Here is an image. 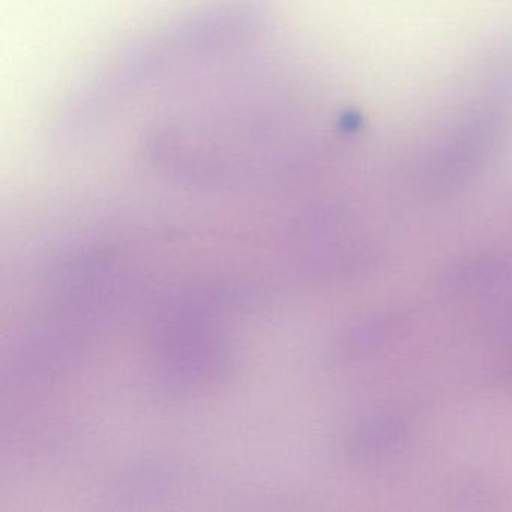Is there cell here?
I'll return each mask as SVG.
<instances>
[{
	"instance_id": "obj_1",
	"label": "cell",
	"mask_w": 512,
	"mask_h": 512,
	"mask_svg": "<svg viewBox=\"0 0 512 512\" xmlns=\"http://www.w3.org/2000/svg\"><path fill=\"white\" fill-rule=\"evenodd\" d=\"M409 433V424L400 413H380L367 419L353 436V452L362 458H376L394 451Z\"/></svg>"
},
{
	"instance_id": "obj_2",
	"label": "cell",
	"mask_w": 512,
	"mask_h": 512,
	"mask_svg": "<svg viewBox=\"0 0 512 512\" xmlns=\"http://www.w3.org/2000/svg\"><path fill=\"white\" fill-rule=\"evenodd\" d=\"M494 323H496L497 328H499L500 331L512 334V304L500 310V314H497V316L494 317Z\"/></svg>"
},
{
	"instance_id": "obj_3",
	"label": "cell",
	"mask_w": 512,
	"mask_h": 512,
	"mask_svg": "<svg viewBox=\"0 0 512 512\" xmlns=\"http://www.w3.org/2000/svg\"><path fill=\"white\" fill-rule=\"evenodd\" d=\"M508 371H509V377H511L512 376V365H511V367L508 368Z\"/></svg>"
}]
</instances>
